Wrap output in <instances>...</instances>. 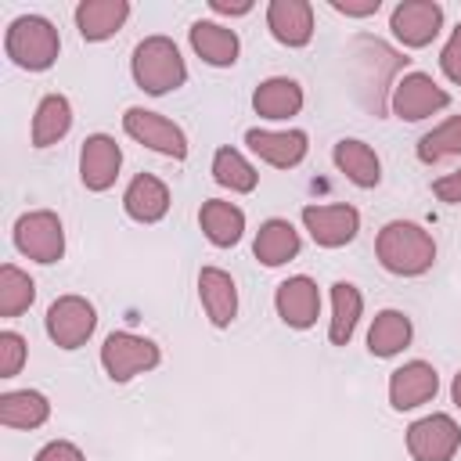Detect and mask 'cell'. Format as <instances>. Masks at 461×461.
<instances>
[{
	"instance_id": "obj_1",
	"label": "cell",
	"mask_w": 461,
	"mask_h": 461,
	"mask_svg": "<svg viewBox=\"0 0 461 461\" xmlns=\"http://www.w3.org/2000/svg\"><path fill=\"white\" fill-rule=\"evenodd\" d=\"M375 256L389 274L418 277L436 263V241L414 220H389L375 238Z\"/></svg>"
},
{
	"instance_id": "obj_2",
	"label": "cell",
	"mask_w": 461,
	"mask_h": 461,
	"mask_svg": "<svg viewBox=\"0 0 461 461\" xmlns=\"http://www.w3.org/2000/svg\"><path fill=\"white\" fill-rule=\"evenodd\" d=\"M130 68H133L137 86L151 97H162V94L184 86V79H187V65L180 58V47L169 36H144L133 47Z\"/></svg>"
},
{
	"instance_id": "obj_3",
	"label": "cell",
	"mask_w": 461,
	"mask_h": 461,
	"mask_svg": "<svg viewBox=\"0 0 461 461\" xmlns=\"http://www.w3.org/2000/svg\"><path fill=\"white\" fill-rule=\"evenodd\" d=\"M4 54L25 72H47L61 54V36L47 18L18 14L4 32Z\"/></svg>"
},
{
	"instance_id": "obj_4",
	"label": "cell",
	"mask_w": 461,
	"mask_h": 461,
	"mask_svg": "<svg viewBox=\"0 0 461 461\" xmlns=\"http://www.w3.org/2000/svg\"><path fill=\"white\" fill-rule=\"evenodd\" d=\"M14 249L32 259V263H58L65 256V227L58 220V212L50 209H32V212H22L14 220Z\"/></svg>"
},
{
	"instance_id": "obj_5",
	"label": "cell",
	"mask_w": 461,
	"mask_h": 461,
	"mask_svg": "<svg viewBox=\"0 0 461 461\" xmlns=\"http://www.w3.org/2000/svg\"><path fill=\"white\" fill-rule=\"evenodd\" d=\"M158 360H162V349L151 339L133 331H112L101 346V367L112 382H130L133 375L158 367Z\"/></svg>"
},
{
	"instance_id": "obj_6",
	"label": "cell",
	"mask_w": 461,
	"mask_h": 461,
	"mask_svg": "<svg viewBox=\"0 0 461 461\" xmlns=\"http://www.w3.org/2000/svg\"><path fill=\"white\" fill-rule=\"evenodd\" d=\"M447 104H450V94L429 72H403L389 94V108L403 122H421L436 112H443Z\"/></svg>"
},
{
	"instance_id": "obj_7",
	"label": "cell",
	"mask_w": 461,
	"mask_h": 461,
	"mask_svg": "<svg viewBox=\"0 0 461 461\" xmlns=\"http://www.w3.org/2000/svg\"><path fill=\"white\" fill-rule=\"evenodd\" d=\"M47 335L58 349H79L94 328H97V310L83 295H58L47 310Z\"/></svg>"
},
{
	"instance_id": "obj_8",
	"label": "cell",
	"mask_w": 461,
	"mask_h": 461,
	"mask_svg": "<svg viewBox=\"0 0 461 461\" xmlns=\"http://www.w3.org/2000/svg\"><path fill=\"white\" fill-rule=\"evenodd\" d=\"M461 447V429L450 414H425L407 429V454L414 461H454Z\"/></svg>"
},
{
	"instance_id": "obj_9",
	"label": "cell",
	"mask_w": 461,
	"mask_h": 461,
	"mask_svg": "<svg viewBox=\"0 0 461 461\" xmlns=\"http://www.w3.org/2000/svg\"><path fill=\"white\" fill-rule=\"evenodd\" d=\"M122 130H126L137 144H144V148H151V151H158V155H166V158H187V137H184V130H180L173 119L158 115V112L126 108Z\"/></svg>"
},
{
	"instance_id": "obj_10",
	"label": "cell",
	"mask_w": 461,
	"mask_h": 461,
	"mask_svg": "<svg viewBox=\"0 0 461 461\" xmlns=\"http://www.w3.org/2000/svg\"><path fill=\"white\" fill-rule=\"evenodd\" d=\"M389 29L411 50L429 47L443 29V7L436 0H400L389 14Z\"/></svg>"
},
{
	"instance_id": "obj_11",
	"label": "cell",
	"mask_w": 461,
	"mask_h": 461,
	"mask_svg": "<svg viewBox=\"0 0 461 461\" xmlns=\"http://www.w3.org/2000/svg\"><path fill=\"white\" fill-rule=\"evenodd\" d=\"M303 227L310 230V238L321 249H342L357 238L360 230V212L346 202L335 205H306L303 209Z\"/></svg>"
},
{
	"instance_id": "obj_12",
	"label": "cell",
	"mask_w": 461,
	"mask_h": 461,
	"mask_svg": "<svg viewBox=\"0 0 461 461\" xmlns=\"http://www.w3.org/2000/svg\"><path fill=\"white\" fill-rule=\"evenodd\" d=\"M274 310L295 331L313 328L317 317H321V288H317V281L306 277V274H295V277L281 281L277 292H274Z\"/></svg>"
},
{
	"instance_id": "obj_13",
	"label": "cell",
	"mask_w": 461,
	"mask_h": 461,
	"mask_svg": "<svg viewBox=\"0 0 461 461\" xmlns=\"http://www.w3.org/2000/svg\"><path fill=\"white\" fill-rule=\"evenodd\" d=\"M122 169V148L108 133H90L79 148V180L86 191H108Z\"/></svg>"
},
{
	"instance_id": "obj_14",
	"label": "cell",
	"mask_w": 461,
	"mask_h": 461,
	"mask_svg": "<svg viewBox=\"0 0 461 461\" xmlns=\"http://www.w3.org/2000/svg\"><path fill=\"white\" fill-rule=\"evenodd\" d=\"M436 393H439V375L425 360H407L403 367H396L389 375V403H393V411H414V407L429 403Z\"/></svg>"
},
{
	"instance_id": "obj_15",
	"label": "cell",
	"mask_w": 461,
	"mask_h": 461,
	"mask_svg": "<svg viewBox=\"0 0 461 461\" xmlns=\"http://www.w3.org/2000/svg\"><path fill=\"white\" fill-rule=\"evenodd\" d=\"M245 144L267 162V166H277V169H292L306 158L310 151V137L303 130H245Z\"/></svg>"
},
{
	"instance_id": "obj_16",
	"label": "cell",
	"mask_w": 461,
	"mask_h": 461,
	"mask_svg": "<svg viewBox=\"0 0 461 461\" xmlns=\"http://www.w3.org/2000/svg\"><path fill=\"white\" fill-rule=\"evenodd\" d=\"M267 29L285 47H306L313 40V4L310 0H270Z\"/></svg>"
},
{
	"instance_id": "obj_17",
	"label": "cell",
	"mask_w": 461,
	"mask_h": 461,
	"mask_svg": "<svg viewBox=\"0 0 461 461\" xmlns=\"http://www.w3.org/2000/svg\"><path fill=\"white\" fill-rule=\"evenodd\" d=\"M198 299H202V310L212 328H230V321L238 317V285L220 267L198 270Z\"/></svg>"
},
{
	"instance_id": "obj_18",
	"label": "cell",
	"mask_w": 461,
	"mask_h": 461,
	"mask_svg": "<svg viewBox=\"0 0 461 461\" xmlns=\"http://www.w3.org/2000/svg\"><path fill=\"white\" fill-rule=\"evenodd\" d=\"M130 18V0H79L76 4V29L86 43L112 40Z\"/></svg>"
},
{
	"instance_id": "obj_19",
	"label": "cell",
	"mask_w": 461,
	"mask_h": 461,
	"mask_svg": "<svg viewBox=\"0 0 461 461\" xmlns=\"http://www.w3.org/2000/svg\"><path fill=\"white\" fill-rule=\"evenodd\" d=\"M191 47L212 68H230L238 61V54H241L238 32L227 29V25H220V22H209V18H198L191 25Z\"/></svg>"
},
{
	"instance_id": "obj_20",
	"label": "cell",
	"mask_w": 461,
	"mask_h": 461,
	"mask_svg": "<svg viewBox=\"0 0 461 461\" xmlns=\"http://www.w3.org/2000/svg\"><path fill=\"white\" fill-rule=\"evenodd\" d=\"M122 209L137 223H158L169 212V187L155 173H137L122 191Z\"/></svg>"
},
{
	"instance_id": "obj_21",
	"label": "cell",
	"mask_w": 461,
	"mask_h": 461,
	"mask_svg": "<svg viewBox=\"0 0 461 461\" xmlns=\"http://www.w3.org/2000/svg\"><path fill=\"white\" fill-rule=\"evenodd\" d=\"M252 108L259 119H274V122L292 119L303 108V86L288 76H270L252 90Z\"/></svg>"
},
{
	"instance_id": "obj_22",
	"label": "cell",
	"mask_w": 461,
	"mask_h": 461,
	"mask_svg": "<svg viewBox=\"0 0 461 461\" xmlns=\"http://www.w3.org/2000/svg\"><path fill=\"white\" fill-rule=\"evenodd\" d=\"M331 158H335L339 173H342L349 184H357V187H378V180H382V162H378V155H375L371 144H364V140H357V137H342V140L335 144Z\"/></svg>"
},
{
	"instance_id": "obj_23",
	"label": "cell",
	"mask_w": 461,
	"mask_h": 461,
	"mask_svg": "<svg viewBox=\"0 0 461 461\" xmlns=\"http://www.w3.org/2000/svg\"><path fill=\"white\" fill-rule=\"evenodd\" d=\"M198 223H202V234H205L216 249H230V245H238L241 234H245V212H241L234 202H223V198L202 202Z\"/></svg>"
},
{
	"instance_id": "obj_24",
	"label": "cell",
	"mask_w": 461,
	"mask_h": 461,
	"mask_svg": "<svg viewBox=\"0 0 461 461\" xmlns=\"http://www.w3.org/2000/svg\"><path fill=\"white\" fill-rule=\"evenodd\" d=\"M299 249H303L299 230H295L288 220H277V216L267 220V223H259L256 241H252V252H256V259H259L263 267H281V263L295 259Z\"/></svg>"
},
{
	"instance_id": "obj_25",
	"label": "cell",
	"mask_w": 461,
	"mask_h": 461,
	"mask_svg": "<svg viewBox=\"0 0 461 461\" xmlns=\"http://www.w3.org/2000/svg\"><path fill=\"white\" fill-rule=\"evenodd\" d=\"M411 335H414V324L403 310H378L371 321V331H367V349H371V357L389 360L411 346Z\"/></svg>"
},
{
	"instance_id": "obj_26",
	"label": "cell",
	"mask_w": 461,
	"mask_h": 461,
	"mask_svg": "<svg viewBox=\"0 0 461 461\" xmlns=\"http://www.w3.org/2000/svg\"><path fill=\"white\" fill-rule=\"evenodd\" d=\"M50 418V400L40 389H11L0 396V425L7 429H40Z\"/></svg>"
},
{
	"instance_id": "obj_27",
	"label": "cell",
	"mask_w": 461,
	"mask_h": 461,
	"mask_svg": "<svg viewBox=\"0 0 461 461\" xmlns=\"http://www.w3.org/2000/svg\"><path fill=\"white\" fill-rule=\"evenodd\" d=\"M364 313V295L357 285L349 281H335L331 285V321H328V339L331 346H346L357 331V321Z\"/></svg>"
},
{
	"instance_id": "obj_28",
	"label": "cell",
	"mask_w": 461,
	"mask_h": 461,
	"mask_svg": "<svg viewBox=\"0 0 461 461\" xmlns=\"http://www.w3.org/2000/svg\"><path fill=\"white\" fill-rule=\"evenodd\" d=\"M72 130V104L65 94H47L32 115V148H50Z\"/></svg>"
},
{
	"instance_id": "obj_29",
	"label": "cell",
	"mask_w": 461,
	"mask_h": 461,
	"mask_svg": "<svg viewBox=\"0 0 461 461\" xmlns=\"http://www.w3.org/2000/svg\"><path fill=\"white\" fill-rule=\"evenodd\" d=\"M212 180L220 187L234 191V194H249V191H256L259 173H256V166L238 148H216V155H212Z\"/></svg>"
},
{
	"instance_id": "obj_30",
	"label": "cell",
	"mask_w": 461,
	"mask_h": 461,
	"mask_svg": "<svg viewBox=\"0 0 461 461\" xmlns=\"http://www.w3.org/2000/svg\"><path fill=\"white\" fill-rule=\"evenodd\" d=\"M36 299V281L14 267V263H4L0 267V317H18L32 306Z\"/></svg>"
},
{
	"instance_id": "obj_31",
	"label": "cell",
	"mask_w": 461,
	"mask_h": 461,
	"mask_svg": "<svg viewBox=\"0 0 461 461\" xmlns=\"http://www.w3.org/2000/svg\"><path fill=\"white\" fill-rule=\"evenodd\" d=\"M457 155H461V115L443 119L436 130H429V133L418 140V158H421L425 166L443 162V158H457Z\"/></svg>"
},
{
	"instance_id": "obj_32",
	"label": "cell",
	"mask_w": 461,
	"mask_h": 461,
	"mask_svg": "<svg viewBox=\"0 0 461 461\" xmlns=\"http://www.w3.org/2000/svg\"><path fill=\"white\" fill-rule=\"evenodd\" d=\"M29 357V346L18 331H0V378H14Z\"/></svg>"
},
{
	"instance_id": "obj_33",
	"label": "cell",
	"mask_w": 461,
	"mask_h": 461,
	"mask_svg": "<svg viewBox=\"0 0 461 461\" xmlns=\"http://www.w3.org/2000/svg\"><path fill=\"white\" fill-rule=\"evenodd\" d=\"M439 68H443V76H447L450 83L461 86V22L454 25L450 40H447L443 50H439Z\"/></svg>"
},
{
	"instance_id": "obj_34",
	"label": "cell",
	"mask_w": 461,
	"mask_h": 461,
	"mask_svg": "<svg viewBox=\"0 0 461 461\" xmlns=\"http://www.w3.org/2000/svg\"><path fill=\"white\" fill-rule=\"evenodd\" d=\"M36 461H86V457H83V450H79L76 443H68V439H50L47 447H40Z\"/></svg>"
},
{
	"instance_id": "obj_35",
	"label": "cell",
	"mask_w": 461,
	"mask_h": 461,
	"mask_svg": "<svg viewBox=\"0 0 461 461\" xmlns=\"http://www.w3.org/2000/svg\"><path fill=\"white\" fill-rule=\"evenodd\" d=\"M432 194H436L439 202H447V205H461V169H454V173L432 180Z\"/></svg>"
},
{
	"instance_id": "obj_36",
	"label": "cell",
	"mask_w": 461,
	"mask_h": 461,
	"mask_svg": "<svg viewBox=\"0 0 461 461\" xmlns=\"http://www.w3.org/2000/svg\"><path fill=\"white\" fill-rule=\"evenodd\" d=\"M328 4H331V11H339L346 18H367L382 7V0H328Z\"/></svg>"
},
{
	"instance_id": "obj_37",
	"label": "cell",
	"mask_w": 461,
	"mask_h": 461,
	"mask_svg": "<svg viewBox=\"0 0 461 461\" xmlns=\"http://www.w3.org/2000/svg\"><path fill=\"white\" fill-rule=\"evenodd\" d=\"M209 7L216 14H249L252 11V0H209Z\"/></svg>"
},
{
	"instance_id": "obj_38",
	"label": "cell",
	"mask_w": 461,
	"mask_h": 461,
	"mask_svg": "<svg viewBox=\"0 0 461 461\" xmlns=\"http://www.w3.org/2000/svg\"><path fill=\"white\" fill-rule=\"evenodd\" d=\"M450 396H454V403L461 407V371L454 375V382H450Z\"/></svg>"
}]
</instances>
